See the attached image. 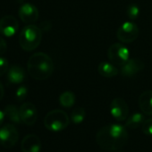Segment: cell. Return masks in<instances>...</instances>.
Returning a JSON list of instances; mask_svg holds the SVG:
<instances>
[{
    "mask_svg": "<svg viewBox=\"0 0 152 152\" xmlns=\"http://www.w3.org/2000/svg\"><path fill=\"white\" fill-rule=\"evenodd\" d=\"M129 139L125 126L120 124L105 125L99 130L96 135L98 145L107 151H115L124 148Z\"/></svg>",
    "mask_w": 152,
    "mask_h": 152,
    "instance_id": "6da1fadb",
    "label": "cell"
},
{
    "mask_svg": "<svg viewBox=\"0 0 152 152\" xmlns=\"http://www.w3.org/2000/svg\"><path fill=\"white\" fill-rule=\"evenodd\" d=\"M54 71V63L49 56L43 52L33 54L28 61V72L38 81H43L50 77Z\"/></svg>",
    "mask_w": 152,
    "mask_h": 152,
    "instance_id": "7a4b0ae2",
    "label": "cell"
},
{
    "mask_svg": "<svg viewBox=\"0 0 152 152\" xmlns=\"http://www.w3.org/2000/svg\"><path fill=\"white\" fill-rule=\"evenodd\" d=\"M42 39L41 30L34 25L29 24L25 26L19 36V43L21 48L25 51H32L36 49Z\"/></svg>",
    "mask_w": 152,
    "mask_h": 152,
    "instance_id": "3957f363",
    "label": "cell"
},
{
    "mask_svg": "<svg viewBox=\"0 0 152 152\" xmlns=\"http://www.w3.org/2000/svg\"><path fill=\"white\" fill-rule=\"evenodd\" d=\"M70 124L68 115L61 109L49 111L44 118L45 127L51 132H60L64 130Z\"/></svg>",
    "mask_w": 152,
    "mask_h": 152,
    "instance_id": "277c9868",
    "label": "cell"
},
{
    "mask_svg": "<svg viewBox=\"0 0 152 152\" xmlns=\"http://www.w3.org/2000/svg\"><path fill=\"white\" fill-rule=\"evenodd\" d=\"M107 56L115 65H123L129 59L130 52L128 48L124 44L114 43L108 48Z\"/></svg>",
    "mask_w": 152,
    "mask_h": 152,
    "instance_id": "5b68a950",
    "label": "cell"
},
{
    "mask_svg": "<svg viewBox=\"0 0 152 152\" xmlns=\"http://www.w3.org/2000/svg\"><path fill=\"white\" fill-rule=\"evenodd\" d=\"M19 140V132L15 126L7 124L0 128V144L4 148L14 147Z\"/></svg>",
    "mask_w": 152,
    "mask_h": 152,
    "instance_id": "8992f818",
    "label": "cell"
},
{
    "mask_svg": "<svg viewBox=\"0 0 152 152\" xmlns=\"http://www.w3.org/2000/svg\"><path fill=\"white\" fill-rule=\"evenodd\" d=\"M139 36V28L132 22L124 23L116 31V37L122 43H131Z\"/></svg>",
    "mask_w": 152,
    "mask_h": 152,
    "instance_id": "52a82bcc",
    "label": "cell"
},
{
    "mask_svg": "<svg viewBox=\"0 0 152 152\" xmlns=\"http://www.w3.org/2000/svg\"><path fill=\"white\" fill-rule=\"evenodd\" d=\"M111 115L118 122H123L127 119L129 115V107L124 99L116 98L113 99L109 106Z\"/></svg>",
    "mask_w": 152,
    "mask_h": 152,
    "instance_id": "ba28073f",
    "label": "cell"
},
{
    "mask_svg": "<svg viewBox=\"0 0 152 152\" xmlns=\"http://www.w3.org/2000/svg\"><path fill=\"white\" fill-rule=\"evenodd\" d=\"M19 110L22 122L24 124L31 126L36 123L38 119V110L35 105L31 102H26L20 107Z\"/></svg>",
    "mask_w": 152,
    "mask_h": 152,
    "instance_id": "9c48e42d",
    "label": "cell"
},
{
    "mask_svg": "<svg viewBox=\"0 0 152 152\" xmlns=\"http://www.w3.org/2000/svg\"><path fill=\"white\" fill-rule=\"evenodd\" d=\"M144 62L139 58L128 59L123 65H121L120 72L124 77H132L143 70Z\"/></svg>",
    "mask_w": 152,
    "mask_h": 152,
    "instance_id": "30bf717a",
    "label": "cell"
},
{
    "mask_svg": "<svg viewBox=\"0 0 152 152\" xmlns=\"http://www.w3.org/2000/svg\"><path fill=\"white\" fill-rule=\"evenodd\" d=\"M18 15L22 22L27 24H31L39 19L38 8L34 5L30 3L23 4L20 7L18 11Z\"/></svg>",
    "mask_w": 152,
    "mask_h": 152,
    "instance_id": "8fae6325",
    "label": "cell"
},
{
    "mask_svg": "<svg viewBox=\"0 0 152 152\" xmlns=\"http://www.w3.org/2000/svg\"><path fill=\"white\" fill-rule=\"evenodd\" d=\"M19 29V23L12 15H6L0 20V33L6 37L14 36Z\"/></svg>",
    "mask_w": 152,
    "mask_h": 152,
    "instance_id": "7c38bea8",
    "label": "cell"
},
{
    "mask_svg": "<svg viewBox=\"0 0 152 152\" xmlns=\"http://www.w3.org/2000/svg\"><path fill=\"white\" fill-rule=\"evenodd\" d=\"M21 148L23 152H40V139L35 134H28L23 139L21 143Z\"/></svg>",
    "mask_w": 152,
    "mask_h": 152,
    "instance_id": "4fadbf2b",
    "label": "cell"
},
{
    "mask_svg": "<svg viewBox=\"0 0 152 152\" xmlns=\"http://www.w3.org/2000/svg\"><path fill=\"white\" fill-rule=\"evenodd\" d=\"M26 78V73L23 67L19 65H13L9 67L7 72V79L10 83L19 84L22 83Z\"/></svg>",
    "mask_w": 152,
    "mask_h": 152,
    "instance_id": "5bb4252c",
    "label": "cell"
},
{
    "mask_svg": "<svg viewBox=\"0 0 152 152\" xmlns=\"http://www.w3.org/2000/svg\"><path fill=\"white\" fill-rule=\"evenodd\" d=\"M139 107L144 115H152V91H146L140 94Z\"/></svg>",
    "mask_w": 152,
    "mask_h": 152,
    "instance_id": "9a60e30c",
    "label": "cell"
},
{
    "mask_svg": "<svg viewBox=\"0 0 152 152\" xmlns=\"http://www.w3.org/2000/svg\"><path fill=\"white\" fill-rule=\"evenodd\" d=\"M98 71L99 74L106 78H113L118 74V69L114 64L108 62H102L98 66Z\"/></svg>",
    "mask_w": 152,
    "mask_h": 152,
    "instance_id": "2e32d148",
    "label": "cell"
},
{
    "mask_svg": "<svg viewBox=\"0 0 152 152\" xmlns=\"http://www.w3.org/2000/svg\"><path fill=\"white\" fill-rule=\"evenodd\" d=\"M6 116L14 124H19L22 123L21 115H20V110L19 108L15 105H7L4 110Z\"/></svg>",
    "mask_w": 152,
    "mask_h": 152,
    "instance_id": "e0dca14e",
    "label": "cell"
},
{
    "mask_svg": "<svg viewBox=\"0 0 152 152\" xmlns=\"http://www.w3.org/2000/svg\"><path fill=\"white\" fill-rule=\"evenodd\" d=\"M145 121L144 115L141 113H134L129 117H127L124 126L128 129H136L142 125Z\"/></svg>",
    "mask_w": 152,
    "mask_h": 152,
    "instance_id": "ac0fdd59",
    "label": "cell"
},
{
    "mask_svg": "<svg viewBox=\"0 0 152 152\" xmlns=\"http://www.w3.org/2000/svg\"><path fill=\"white\" fill-rule=\"evenodd\" d=\"M59 103L63 107L70 108L75 103V95L71 91H64L59 96Z\"/></svg>",
    "mask_w": 152,
    "mask_h": 152,
    "instance_id": "d6986e66",
    "label": "cell"
},
{
    "mask_svg": "<svg viewBox=\"0 0 152 152\" xmlns=\"http://www.w3.org/2000/svg\"><path fill=\"white\" fill-rule=\"evenodd\" d=\"M86 117V111L83 107H76L71 113V120L73 124H82Z\"/></svg>",
    "mask_w": 152,
    "mask_h": 152,
    "instance_id": "ffe728a7",
    "label": "cell"
},
{
    "mask_svg": "<svg viewBox=\"0 0 152 152\" xmlns=\"http://www.w3.org/2000/svg\"><path fill=\"white\" fill-rule=\"evenodd\" d=\"M126 14L131 20H136L140 15V8L137 5L132 4L127 7Z\"/></svg>",
    "mask_w": 152,
    "mask_h": 152,
    "instance_id": "44dd1931",
    "label": "cell"
},
{
    "mask_svg": "<svg viewBox=\"0 0 152 152\" xmlns=\"http://www.w3.org/2000/svg\"><path fill=\"white\" fill-rule=\"evenodd\" d=\"M28 96V89L26 86L23 85V86H20L17 90H16V92H15V99L16 100L18 101H23Z\"/></svg>",
    "mask_w": 152,
    "mask_h": 152,
    "instance_id": "7402d4cb",
    "label": "cell"
},
{
    "mask_svg": "<svg viewBox=\"0 0 152 152\" xmlns=\"http://www.w3.org/2000/svg\"><path fill=\"white\" fill-rule=\"evenodd\" d=\"M141 128H142V132L144 134L148 135V136H152V118L146 119L143 122Z\"/></svg>",
    "mask_w": 152,
    "mask_h": 152,
    "instance_id": "603a6c76",
    "label": "cell"
},
{
    "mask_svg": "<svg viewBox=\"0 0 152 152\" xmlns=\"http://www.w3.org/2000/svg\"><path fill=\"white\" fill-rule=\"evenodd\" d=\"M8 69H9L8 61L5 57L0 56V77L7 73L8 72Z\"/></svg>",
    "mask_w": 152,
    "mask_h": 152,
    "instance_id": "cb8c5ba5",
    "label": "cell"
},
{
    "mask_svg": "<svg viewBox=\"0 0 152 152\" xmlns=\"http://www.w3.org/2000/svg\"><path fill=\"white\" fill-rule=\"evenodd\" d=\"M7 49V42L2 37H0V55H3L4 53H6Z\"/></svg>",
    "mask_w": 152,
    "mask_h": 152,
    "instance_id": "d4e9b609",
    "label": "cell"
},
{
    "mask_svg": "<svg viewBox=\"0 0 152 152\" xmlns=\"http://www.w3.org/2000/svg\"><path fill=\"white\" fill-rule=\"evenodd\" d=\"M5 117H6V115H5V112L0 110V126H1L4 123V120H5Z\"/></svg>",
    "mask_w": 152,
    "mask_h": 152,
    "instance_id": "484cf974",
    "label": "cell"
},
{
    "mask_svg": "<svg viewBox=\"0 0 152 152\" xmlns=\"http://www.w3.org/2000/svg\"><path fill=\"white\" fill-rule=\"evenodd\" d=\"M4 95H5V90H4L3 84L0 83V100H2V99L4 98Z\"/></svg>",
    "mask_w": 152,
    "mask_h": 152,
    "instance_id": "4316f807",
    "label": "cell"
},
{
    "mask_svg": "<svg viewBox=\"0 0 152 152\" xmlns=\"http://www.w3.org/2000/svg\"><path fill=\"white\" fill-rule=\"evenodd\" d=\"M0 152H3V151H0Z\"/></svg>",
    "mask_w": 152,
    "mask_h": 152,
    "instance_id": "83f0119b",
    "label": "cell"
}]
</instances>
